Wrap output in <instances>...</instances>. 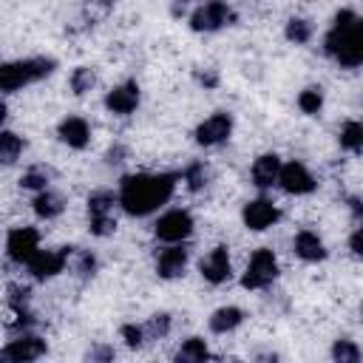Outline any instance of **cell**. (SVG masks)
<instances>
[{
    "label": "cell",
    "mask_w": 363,
    "mask_h": 363,
    "mask_svg": "<svg viewBox=\"0 0 363 363\" xmlns=\"http://www.w3.org/2000/svg\"><path fill=\"white\" fill-rule=\"evenodd\" d=\"M179 176L176 173H130L122 176L116 201L128 216H150L159 207H164L176 193Z\"/></svg>",
    "instance_id": "cell-1"
},
{
    "label": "cell",
    "mask_w": 363,
    "mask_h": 363,
    "mask_svg": "<svg viewBox=\"0 0 363 363\" xmlns=\"http://www.w3.org/2000/svg\"><path fill=\"white\" fill-rule=\"evenodd\" d=\"M323 54L340 68H357L363 62V23L354 9H340L323 37Z\"/></svg>",
    "instance_id": "cell-2"
},
{
    "label": "cell",
    "mask_w": 363,
    "mask_h": 363,
    "mask_svg": "<svg viewBox=\"0 0 363 363\" xmlns=\"http://www.w3.org/2000/svg\"><path fill=\"white\" fill-rule=\"evenodd\" d=\"M57 68V60L51 57H26V60H11L0 62V91L3 94H17L26 85H34L45 79Z\"/></svg>",
    "instance_id": "cell-3"
},
{
    "label": "cell",
    "mask_w": 363,
    "mask_h": 363,
    "mask_svg": "<svg viewBox=\"0 0 363 363\" xmlns=\"http://www.w3.org/2000/svg\"><path fill=\"white\" fill-rule=\"evenodd\" d=\"M116 207H119L116 193L108 187H99L88 196V230H91V235L108 238L116 230V218H113Z\"/></svg>",
    "instance_id": "cell-4"
},
{
    "label": "cell",
    "mask_w": 363,
    "mask_h": 363,
    "mask_svg": "<svg viewBox=\"0 0 363 363\" xmlns=\"http://www.w3.org/2000/svg\"><path fill=\"white\" fill-rule=\"evenodd\" d=\"M190 28L196 34H216L227 26L235 23V11L227 0H207V3H199L193 11H190Z\"/></svg>",
    "instance_id": "cell-5"
},
{
    "label": "cell",
    "mask_w": 363,
    "mask_h": 363,
    "mask_svg": "<svg viewBox=\"0 0 363 363\" xmlns=\"http://www.w3.org/2000/svg\"><path fill=\"white\" fill-rule=\"evenodd\" d=\"M275 278H278V258L269 247H261L250 255L247 269L241 275V286L244 289H267L275 284Z\"/></svg>",
    "instance_id": "cell-6"
},
{
    "label": "cell",
    "mask_w": 363,
    "mask_h": 363,
    "mask_svg": "<svg viewBox=\"0 0 363 363\" xmlns=\"http://www.w3.org/2000/svg\"><path fill=\"white\" fill-rule=\"evenodd\" d=\"M193 216L190 210H182V207H173V210H164L156 224H153V233L162 244H184L190 235H193Z\"/></svg>",
    "instance_id": "cell-7"
},
{
    "label": "cell",
    "mask_w": 363,
    "mask_h": 363,
    "mask_svg": "<svg viewBox=\"0 0 363 363\" xmlns=\"http://www.w3.org/2000/svg\"><path fill=\"white\" fill-rule=\"evenodd\" d=\"M71 247H57V250H37L34 252V258L26 264V269H28V275L34 278V281H48V278H54V275H60L65 267H68V261H71Z\"/></svg>",
    "instance_id": "cell-8"
},
{
    "label": "cell",
    "mask_w": 363,
    "mask_h": 363,
    "mask_svg": "<svg viewBox=\"0 0 363 363\" xmlns=\"http://www.w3.org/2000/svg\"><path fill=\"white\" fill-rule=\"evenodd\" d=\"M233 113H227V111H216V113H210L207 119H201L199 125H196V142L201 145V147H218V145H224L230 136H233Z\"/></svg>",
    "instance_id": "cell-9"
},
{
    "label": "cell",
    "mask_w": 363,
    "mask_h": 363,
    "mask_svg": "<svg viewBox=\"0 0 363 363\" xmlns=\"http://www.w3.org/2000/svg\"><path fill=\"white\" fill-rule=\"evenodd\" d=\"M284 193H289V196H309L315 187H318V182H315V176L309 173V167L303 164V162H281V170H278V182H275Z\"/></svg>",
    "instance_id": "cell-10"
},
{
    "label": "cell",
    "mask_w": 363,
    "mask_h": 363,
    "mask_svg": "<svg viewBox=\"0 0 363 363\" xmlns=\"http://www.w3.org/2000/svg\"><path fill=\"white\" fill-rule=\"evenodd\" d=\"M278 218H281V210H278V204H275L269 196H258V199L247 201L244 210H241V221H244V227L252 230V233L269 230Z\"/></svg>",
    "instance_id": "cell-11"
},
{
    "label": "cell",
    "mask_w": 363,
    "mask_h": 363,
    "mask_svg": "<svg viewBox=\"0 0 363 363\" xmlns=\"http://www.w3.org/2000/svg\"><path fill=\"white\" fill-rule=\"evenodd\" d=\"M40 250V230L37 227H14L6 235V255L14 264H28L34 258V252Z\"/></svg>",
    "instance_id": "cell-12"
},
{
    "label": "cell",
    "mask_w": 363,
    "mask_h": 363,
    "mask_svg": "<svg viewBox=\"0 0 363 363\" xmlns=\"http://www.w3.org/2000/svg\"><path fill=\"white\" fill-rule=\"evenodd\" d=\"M45 340L40 335H31V332H20L14 340H9L3 349H0V360H11V363H28V360H40L45 354Z\"/></svg>",
    "instance_id": "cell-13"
},
{
    "label": "cell",
    "mask_w": 363,
    "mask_h": 363,
    "mask_svg": "<svg viewBox=\"0 0 363 363\" xmlns=\"http://www.w3.org/2000/svg\"><path fill=\"white\" fill-rule=\"evenodd\" d=\"M142 102V91L136 85V79H128V82H119L113 85L108 94H105V108L113 113V116H130Z\"/></svg>",
    "instance_id": "cell-14"
},
{
    "label": "cell",
    "mask_w": 363,
    "mask_h": 363,
    "mask_svg": "<svg viewBox=\"0 0 363 363\" xmlns=\"http://www.w3.org/2000/svg\"><path fill=\"white\" fill-rule=\"evenodd\" d=\"M199 272H201V278H204L207 284H213V286H218V284L230 281V275H233L230 250H227L224 244L213 247V250H210V252L201 258V264H199Z\"/></svg>",
    "instance_id": "cell-15"
},
{
    "label": "cell",
    "mask_w": 363,
    "mask_h": 363,
    "mask_svg": "<svg viewBox=\"0 0 363 363\" xmlns=\"http://www.w3.org/2000/svg\"><path fill=\"white\" fill-rule=\"evenodd\" d=\"M184 269H187V250H184V244H164L156 252V275L159 278L173 281V278H182Z\"/></svg>",
    "instance_id": "cell-16"
},
{
    "label": "cell",
    "mask_w": 363,
    "mask_h": 363,
    "mask_svg": "<svg viewBox=\"0 0 363 363\" xmlns=\"http://www.w3.org/2000/svg\"><path fill=\"white\" fill-rule=\"evenodd\" d=\"M57 136H60L62 145H68V147H74V150H82V147H88V142H91V125H88L85 116H77V113H74V116L60 119Z\"/></svg>",
    "instance_id": "cell-17"
},
{
    "label": "cell",
    "mask_w": 363,
    "mask_h": 363,
    "mask_svg": "<svg viewBox=\"0 0 363 363\" xmlns=\"http://www.w3.org/2000/svg\"><path fill=\"white\" fill-rule=\"evenodd\" d=\"M278 170H281V159L278 153H261L252 167H250V179L258 190H269L275 182H278Z\"/></svg>",
    "instance_id": "cell-18"
},
{
    "label": "cell",
    "mask_w": 363,
    "mask_h": 363,
    "mask_svg": "<svg viewBox=\"0 0 363 363\" xmlns=\"http://www.w3.org/2000/svg\"><path fill=\"white\" fill-rule=\"evenodd\" d=\"M292 250H295V255H298L301 261H306V264H318V261L326 258V247H323L320 235L312 233V230H301V233L292 238Z\"/></svg>",
    "instance_id": "cell-19"
},
{
    "label": "cell",
    "mask_w": 363,
    "mask_h": 363,
    "mask_svg": "<svg viewBox=\"0 0 363 363\" xmlns=\"http://www.w3.org/2000/svg\"><path fill=\"white\" fill-rule=\"evenodd\" d=\"M244 323V309L241 306H218L213 315H210V320H207V326H210V332H216V335H227V332H233V329H238Z\"/></svg>",
    "instance_id": "cell-20"
},
{
    "label": "cell",
    "mask_w": 363,
    "mask_h": 363,
    "mask_svg": "<svg viewBox=\"0 0 363 363\" xmlns=\"http://www.w3.org/2000/svg\"><path fill=\"white\" fill-rule=\"evenodd\" d=\"M31 207H34L37 218H45V221H51V218H57V216L65 210V199H62L60 193H54L51 187H45V190L34 193V201H31Z\"/></svg>",
    "instance_id": "cell-21"
},
{
    "label": "cell",
    "mask_w": 363,
    "mask_h": 363,
    "mask_svg": "<svg viewBox=\"0 0 363 363\" xmlns=\"http://www.w3.org/2000/svg\"><path fill=\"white\" fill-rule=\"evenodd\" d=\"M26 150V142L20 133L0 128V164H14Z\"/></svg>",
    "instance_id": "cell-22"
},
{
    "label": "cell",
    "mask_w": 363,
    "mask_h": 363,
    "mask_svg": "<svg viewBox=\"0 0 363 363\" xmlns=\"http://www.w3.org/2000/svg\"><path fill=\"white\" fill-rule=\"evenodd\" d=\"M207 357H210V349H207L204 337H187L173 354V360H179V363H201Z\"/></svg>",
    "instance_id": "cell-23"
},
{
    "label": "cell",
    "mask_w": 363,
    "mask_h": 363,
    "mask_svg": "<svg viewBox=\"0 0 363 363\" xmlns=\"http://www.w3.org/2000/svg\"><path fill=\"white\" fill-rule=\"evenodd\" d=\"M207 179H210V170H207L204 162H190V164L182 170V182H184V187H187L190 193L204 190V187H207Z\"/></svg>",
    "instance_id": "cell-24"
},
{
    "label": "cell",
    "mask_w": 363,
    "mask_h": 363,
    "mask_svg": "<svg viewBox=\"0 0 363 363\" xmlns=\"http://www.w3.org/2000/svg\"><path fill=\"white\" fill-rule=\"evenodd\" d=\"M48 182H51V170H48L45 164H31V167L20 176V187H23V190H31V193L45 190Z\"/></svg>",
    "instance_id": "cell-25"
},
{
    "label": "cell",
    "mask_w": 363,
    "mask_h": 363,
    "mask_svg": "<svg viewBox=\"0 0 363 363\" xmlns=\"http://www.w3.org/2000/svg\"><path fill=\"white\" fill-rule=\"evenodd\" d=\"M340 147L349 150V153H360V147H363V125L357 119L343 122V128H340Z\"/></svg>",
    "instance_id": "cell-26"
},
{
    "label": "cell",
    "mask_w": 363,
    "mask_h": 363,
    "mask_svg": "<svg viewBox=\"0 0 363 363\" xmlns=\"http://www.w3.org/2000/svg\"><path fill=\"white\" fill-rule=\"evenodd\" d=\"M298 108L306 113V116H318L320 108H323V88L320 85H309L298 94Z\"/></svg>",
    "instance_id": "cell-27"
},
{
    "label": "cell",
    "mask_w": 363,
    "mask_h": 363,
    "mask_svg": "<svg viewBox=\"0 0 363 363\" xmlns=\"http://www.w3.org/2000/svg\"><path fill=\"white\" fill-rule=\"evenodd\" d=\"M312 23L309 20H303V17H292L289 23H286V28H284V34H286V40L289 43H295V45H303V43H309L312 40Z\"/></svg>",
    "instance_id": "cell-28"
},
{
    "label": "cell",
    "mask_w": 363,
    "mask_h": 363,
    "mask_svg": "<svg viewBox=\"0 0 363 363\" xmlns=\"http://www.w3.org/2000/svg\"><path fill=\"white\" fill-rule=\"evenodd\" d=\"M142 329H145V340H162L170 335V315L156 312V315H150L147 323H142Z\"/></svg>",
    "instance_id": "cell-29"
},
{
    "label": "cell",
    "mask_w": 363,
    "mask_h": 363,
    "mask_svg": "<svg viewBox=\"0 0 363 363\" xmlns=\"http://www.w3.org/2000/svg\"><path fill=\"white\" fill-rule=\"evenodd\" d=\"M332 360L335 363H360V346L349 337H340L332 343Z\"/></svg>",
    "instance_id": "cell-30"
},
{
    "label": "cell",
    "mask_w": 363,
    "mask_h": 363,
    "mask_svg": "<svg viewBox=\"0 0 363 363\" xmlns=\"http://www.w3.org/2000/svg\"><path fill=\"white\" fill-rule=\"evenodd\" d=\"M71 91L77 94V96H82V94H88L94 85H96V74H94V68H88V65H79V68H74L71 71Z\"/></svg>",
    "instance_id": "cell-31"
},
{
    "label": "cell",
    "mask_w": 363,
    "mask_h": 363,
    "mask_svg": "<svg viewBox=\"0 0 363 363\" xmlns=\"http://www.w3.org/2000/svg\"><path fill=\"white\" fill-rule=\"evenodd\" d=\"M71 258H74V272L79 278H91L96 272V267H99V261H96V255L91 250H74Z\"/></svg>",
    "instance_id": "cell-32"
},
{
    "label": "cell",
    "mask_w": 363,
    "mask_h": 363,
    "mask_svg": "<svg viewBox=\"0 0 363 363\" xmlns=\"http://www.w3.org/2000/svg\"><path fill=\"white\" fill-rule=\"evenodd\" d=\"M119 335H122V340H125L130 349H139V346L145 343V329H142V323H122Z\"/></svg>",
    "instance_id": "cell-33"
},
{
    "label": "cell",
    "mask_w": 363,
    "mask_h": 363,
    "mask_svg": "<svg viewBox=\"0 0 363 363\" xmlns=\"http://www.w3.org/2000/svg\"><path fill=\"white\" fill-rule=\"evenodd\" d=\"M196 79H199L204 88H216V85H218V74H216V71H199Z\"/></svg>",
    "instance_id": "cell-34"
},
{
    "label": "cell",
    "mask_w": 363,
    "mask_h": 363,
    "mask_svg": "<svg viewBox=\"0 0 363 363\" xmlns=\"http://www.w3.org/2000/svg\"><path fill=\"white\" fill-rule=\"evenodd\" d=\"M360 235H363V227H354V230H352V238H349V250H352V255H357V258H360V252H363V250H360Z\"/></svg>",
    "instance_id": "cell-35"
},
{
    "label": "cell",
    "mask_w": 363,
    "mask_h": 363,
    "mask_svg": "<svg viewBox=\"0 0 363 363\" xmlns=\"http://www.w3.org/2000/svg\"><path fill=\"white\" fill-rule=\"evenodd\" d=\"M88 357H91V360H111V357H113V349H111V346H99V349H91Z\"/></svg>",
    "instance_id": "cell-36"
},
{
    "label": "cell",
    "mask_w": 363,
    "mask_h": 363,
    "mask_svg": "<svg viewBox=\"0 0 363 363\" xmlns=\"http://www.w3.org/2000/svg\"><path fill=\"white\" fill-rule=\"evenodd\" d=\"M122 156H125V147H122V145H113V147L108 150V164H119V162H125Z\"/></svg>",
    "instance_id": "cell-37"
},
{
    "label": "cell",
    "mask_w": 363,
    "mask_h": 363,
    "mask_svg": "<svg viewBox=\"0 0 363 363\" xmlns=\"http://www.w3.org/2000/svg\"><path fill=\"white\" fill-rule=\"evenodd\" d=\"M193 0H173V17H179V14H184V9L190 6Z\"/></svg>",
    "instance_id": "cell-38"
},
{
    "label": "cell",
    "mask_w": 363,
    "mask_h": 363,
    "mask_svg": "<svg viewBox=\"0 0 363 363\" xmlns=\"http://www.w3.org/2000/svg\"><path fill=\"white\" fill-rule=\"evenodd\" d=\"M6 119H9V105L0 99V128H3V122H6Z\"/></svg>",
    "instance_id": "cell-39"
},
{
    "label": "cell",
    "mask_w": 363,
    "mask_h": 363,
    "mask_svg": "<svg viewBox=\"0 0 363 363\" xmlns=\"http://www.w3.org/2000/svg\"><path fill=\"white\" fill-rule=\"evenodd\" d=\"M99 3H113V0H99Z\"/></svg>",
    "instance_id": "cell-40"
}]
</instances>
